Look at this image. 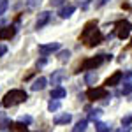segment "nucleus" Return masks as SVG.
Segmentation results:
<instances>
[{
	"mask_svg": "<svg viewBox=\"0 0 132 132\" xmlns=\"http://www.w3.org/2000/svg\"><path fill=\"white\" fill-rule=\"evenodd\" d=\"M28 99V95H27V92L25 90H18V88H14V90L7 92L5 95H4V101H2V106H5V108H12V106H18L21 102H25Z\"/></svg>",
	"mask_w": 132,
	"mask_h": 132,
	"instance_id": "obj_1",
	"label": "nucleus"
},
{
	"mask_svg": "<svg viewBox=\"0 0 132 132\" xmlns=\"http://www.w3.org/2000/svg\"><path fill=\"white\" fill-rule=\"evenodd\" d=\"M104 60H106V55H97V56L86 58V60L81 63V69H83V71H92V69L99 67V65H101Z\"/></svg>",
	"mask_w": 132,
	"mask_h": 132,
	"instance_id": "obj_2",
	"label": "nucleus"
},
{
	"mask_svg": "<svg viewBox=\"0 0 132 132\" xmlns=\"http://www.w3.org/2000/svg\"><path fill=\"white\" fill-rule=\"evenodd\" d=\"M130 30H132V25L127 20H122V21L116 23V35L120 39H127L130 35Z\"/></svg>",
	"mask_w": 132,
	"mask_h": 132,
	"instance_id": "obj_3",
	"label": "nucleus"
},
{
	"mask_svg": "<svg viewBox=\"0 0 132 132\" xmlns=\"http://www.w3.org/2000/svg\"><path fill=\"white\" fill-rule=\"evenodd\" d=\"M86 97L90 101H101V99H106L108 97V90L102 88V86H99V88H90V90L86 92Z\"/></svg>",
	"mask_w": 132,
	"mask_h": 132,
	"instance_id": "obj_4",
	"label": "nucleus"
},
{
	"mask_svg": "<svg viewBox=\"0 0 132 132\" xmlns=\"http://www.w3.org/2000/svg\"><path fill=\"white\" fill-rule=\"evenodd\" d=\"M95 32H97V21H88V23L85 25V30L81 32V37H79V39H81L83 42H88V39H90Z\"/></svg>",
	"mask_w": 132,
	"mask_h": 132,
	"instance_id": "obj_5",
	"label": "nucleus"
},
{
	"mask_svg": "<svg viewBox=\"0 0 132 132\" xmlns=\"http://www.w3.org/2000/svg\"><path fill=\"white\" fill-rule=\"evenodd\" d=\"M60 50V44L58 42H50V44H41L39 46V53L41 55H50V53H55V51Z\"/></svg>",
	"mask_w": 132,
	"mask_h": 132,
	"instance_id": "obj_6",
	"label": "nucleus"
},
{
	"mask_svg": "<svg viewBox=\"0 0 132 132\" xmlns=\"http://www.w3.org/2000/svg\"><path fill=\"white\" fill-rule=\"evenodd\" d=\"M14 34H16V28H14V27H4V28H0V41H4V39H12Z\"/></svg>",
	"mask_w": 132,
	"mask_h": 132,
	"instance_id": "obj_7",
	"label": "nucleus"
},
{
	"mask_svg": "<svg viewBox=\"0 0 132 132\" xmlns=\"http://www.w3.org/2000/svg\"><path fill=\"white\" fill-rule=\"evenodd\" d=\"M50 16H51V14L48 12V11L41 12V14H39V18H37V21H35V28H37V30H39V28H42V27L50 21Z\"/></svg>",
	"mask_w": 132,
	"mask_h": 132,
	"instance_id": "obj_8",
	"label": "nucleus"
},
{
	"mask_svg": "<svg viewBox=\"0 0 132 132\" xmlns=\"http://www.w3.org/2000/svg\"><path fill=\"white\" fill-rule=\"evenodd\" d=\"M122 78H123V74L120 71H116L113 76H109V78L106 79V85H108V86H116L118 83L122 81Z\"/></svg>",
	"mask_w": 132,
	"mask_h": 132,
	"instance_id": "obj_9",
	"label": "nucleus"
},
{
	"mask_svg": "<svg viewBox=\"0 0 132 132\" xmlns=\"http://www.w3.org/2000/svg\"><path fill=\"white\" fill-rule=\"evenodd\" d=\"M74 11H76V7H74L72 4H67V5H63V7L60 9L58 14H60V18L67 20V18H71V16H72V12H74Z\"/></svg>",
	"mask_w": 132,
	"mask_h": 132,
	"instance_id": "obj_10",
	"label": "nucleus"
},
{
	"mask_svg": "<svg viewBox=\"0 0 132 132\" xmlns=\"http://www.w3.org/2000/svg\"><path fill=\"white\" fill-rule=\"evenodd\" d=\"M46 83H48V79H46V78H37V79H35V81L32 83V90L34 92H39V90H44V88H46Z\"/></svg>",
	"mask_w": 132,
	"mask_h": 132,
	"instance_id": "obj_11",
	"label": "nucleus"
},
{
	"mask_svg": "<svg viewBox=\"0 0 132 132\" xmlns=\"http://www.w3.org/2000/svg\"><path fill=\"white\" fill-rule=\"evenodd\" d=\"M101 41H102V34H101L99 30H97V32H95V34H93V35L90 37V39H88V42H86V44H88L90 48H93V46L101 44Z\"/></svg>",
	"mask_w": 132,
	"mask_h": 132,
	"instance_id": "obj_12",
	"label": "nucleus"
},
{
	"mask_svg": "<svg viewBox=\"0 0 132 132\" xmlns=\"http://www.w3.org/2000/svg\"><path fill=\"white\" fill-rule=\"evenodd\" d=\"M67 95V92L63 90L62 86H55L53 90H51V99H63Z\"/></svg>",
	"mask_w": 132,
	"mask_h": 132,
	"instance_id": "obj_13",
	"label": "nucleus"
},
{
	"mask_svg": "<svg viewBox=\"0 0 132 132\" xmlns=\"http://www.w3.org/2000/svg\"><path fill=\"white\" fill-rule=\"evenodd\" d=\"M72 120V116L69 113H63V114H58V116H55V120L53 122L56 123V125H62V123H69Z\"/></svg>",
	"mask_w": 132,
	"mask_h": 132,
	"instance_id": "obj_14",
	"label": "nucleus"
},
{
	"mask_svg": "<svg viewBox=\"0 0 132 132\" xmlns=\"http://www.w3.org/2000/svg\"><path fill=\"white\" fill-rule=\"evenodd\" d=\"M65 78V72L63 71H55L51 76V85H60V81Z\"/></svg>",
	"mask_w": 132,
	"mask_h": 132,
	"instance_id": "obj_15",
	"label": "nucleus"
},
{
	"mask_svg": "<svg viewBox=\"0 0 132 132\" xmlns=\"http://www.w3.org/2000/svg\"><path fill=\"white\" fill-rule=\"evenodd\" d=\"M86 125H88L86 120H79V122L76 123V127L72 129V132H85L86 130Z\"/></svg>",
	"mask_w": 132,
	"mask_h": 132,
	"instance_id": "obj_16",
	"label": "nucleus"
},
{
	"mask_svg": "<svg viewBox=\"0 0 132 132\" xmlns=\"http://www.w3.org/2000/svg\"><path fill=\"white\" fill-rule=\"evenodd\" d=\"M48 109H50L51 113H53V111H58V109H60V102H58V99H53V101H50V104H48Z\"/></svg>",
	"mask_w": 132,
	"mask_h": 132,
	"instance_id": "obj_17",
	"label": "nucleus"
},
{
	"mask_svg": "<svg viewBox=\"0 0 132 132\" xmlns=\"http://www.w3.org/2000/svg\"><path fill=\"white\" fill-rule=\"evenodd\" d=\"M85 81H86V85H95V83H97V74L88 72V74H86V78H85Z\"/></svg>",
	"mask_w": 132,
	"mask_h": 132,
	"instance_id": "obj_18",
	"label": "nucleus"
},
{
	"mask_svg": "<svg viewBox=\"0 0 132 132\" xmlns=\"http://www.w3.org/2000/svg\"><path fill=\"white\" fill-rule=\"evenodd\" d=\"M42 4V0H27V7L28 9H37Z\"/></svg>",
	"mask_w": 132,
	"mask_h": 132,
	"instance_id": "obj_19",
	"label": "nucleus"
},
{
	"mask_svg": "<svg viewBox=\"0 0 132 132\" xmlns=\"http://www.w3.org/2000/svg\"><path fill=\"white\" fill-rule=\"evenodd\" d=\"M95 129H97V132H109V127H108L106 123H102V122L95 123Z\"/></svg>",
	"mask_w": 132,
	"mask_h": 132,
	"instance_id": "obj_20",
	"label": "nucleus"
},
{
	"mask_svg": "<svg viewBox=\"0 0 132 132\" xmlns=\"http://www.w3.org/2000/svg\"><path fill=\"white\" fill-rule=\"evenodd\" d=\"M69 56H71V51H69V50H63V51H60V55H58V60L65 62V60H69Z\"/></svg>",
	"mask_w": 132,
	"mask_h": 132,
	"instance_id": "obj_21",
	"label": "nucleus"
},
{
	"mask_svg": "<svg viewBox=\"0 0 132 132\" xmlns=\"http://www.w3.org/2000/svg\"><path fill=\"white\" fill-rule=\"evenodd\" d=\"M18 122H20V123H25V125H28V123H32V116H28V114H21L20 118H18Z\"/></svg>",
	"mask_w": 132,
	"mask_h": 132,
	"instance_id": "obj_22",
	"label": "nucleus"
},
{
	"mask_svg": "<svg viewBox=\"0 0 132 132\" xmlns=\"http://www.w3.org/2000/svg\"><path fill=\"white\" fill-rule=\"evenodd\" d=\"M101 114H102L101 109H93V111H90V120H97Z\"/></svg>",
	"mask_w": 132,
	"mask_h": 132,
	"instance_id": "obj_23",
	"label": "nucleus"
},
{
	"mask_svg": "<svg viewBox=\"0 0 132 132\" xmlns=\"http://www.w3.org/2000/svg\"><path fill=\"white\" fill-rule=\"evenodd\" d=\"M7 7H9L7 0H2V2H0V16H2V14H4V12L7 11Z\"/></svg>",
	"mask_w": 132,
	"mask_h": 132,
	"instance_id": "obj_24",
	"label": "nucleus"
},
{
	"mask_svg": "<svg viewBox=\"0 0 132 132\" xmlns=\"http://www.w3.org/2000/svg\"><path fill=\"white\" fill-rule=\"evenodd\" d=\"M122 93H123V95H127V93H132V85H130V83H129V85H125V86L122 88Z\"/></svg>",
	"mask_w": 132,
	"mask_h": 132,
	"instance_id": "obj_25",
	"label": "nucleus"
},
{
	"mask_svg": "<svg viewBox=\"0 0 132 132\" xmlns=\"http://www.w3.org/2000/svg\"><path fill=\"white\" fill-rule=\"evenodd\" d=\"M130 122H132V116H125V118H123V127H129Z\"/></svg>",
	"mask_w": 132,
	"mask_h": 132,
	"instance_id": "obj_26",
	"label": "nucleus"
},
{
	"mask_svg": "<svg viewBox=\"0 0 132 132\" xmlns=\"http://www.w3.org/2000/svg\"><path fill=\"white\" fill-rule=\"evenodd\" d=\"M7 53V46H4V44H0V56H4Z\"/></svg>",
	"mask_w": 132,
	"mask_h": 132,
	"instance_id": "obj_27",
	"label": "nucleus"
},
{
	"mask_svg": "<svg viewBox=\"0 0 132 132\" xmlns=\"http://www.w3.org/2000/svg\"><path fill=\"white\" fill-rule=\"evenodd\" d=\"M37 67H44L46 65V58H41V60H37V63H35Z\"/></svg>",
	"mask_w": 132,
	"mask_h": 132,
	"instance_id": "obj_28",
	"label": "nucleus"
},
{
	"mask_svg": "<svg viewBox=\"0 0 132 132\" xmlns=\"http://www.w3.org/2000/svg\"><path fill=\"white\" fill-rule=\"evenodd\" d=\"M65 0H51V5H62Z\"/></svg>",
	"mask_w": 132,
	"mask_h": 132,
	"instance_id": "obj_29",
	"label": "nucleus"
},
{
	"mask_svg": "<svg viewBox=\"0 0 132 132\" xmlns=\"http://www.w3.org/2000/svg\"><path fill=\"white\" fill-rule=\"evenodd\" d=\"M108 2H109V0H99V2L95 4V7H102V5H104V4H108Z\"/></svg>",
	"mask_w": 132,
	"mask_h": 132,
	"instance_id": "obj_30",
	"label": "nucleus"
},
{
	"mask_svg": "<svg viewBox=\"0 0 132 132\" xmlns=\"http://www.w3.org/2000/svg\"><path fill=\"white\" fill-rule=\"evenodd\" d=\"M118 132H129V127H123V129H120Z\"/></svg>",
	"mask_w": 132,
	"mask_h": 132,
	"instance_id": "obj_31",
	"label": "nucleus"
},
{
	"mask_svg": "<svg viewBox=\"0 0 132 132\" xmlns=\"http://www.w3.org/2000/svg\"><path fill=\"white\" fill-rule=\"evenodd\" d=\"M27 132H28V130H27Z\"/></svg>",
	"mask_w": 132,
	"mask_h": 132,
	"instance_id": "obj_32",
	"label": "nucleus"
}]
</instances>
